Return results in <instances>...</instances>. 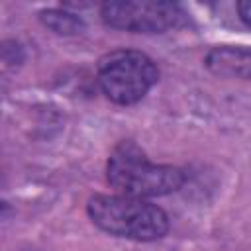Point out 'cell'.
<instances>
[{"label":"cell","instance_id":"obj_5","mask_svg":"<svg viewBox=\"0 0 251 251\" xmlns=\"http://www.w3.org/2000/svg\"><path fill=\"white\" fill-rule=\"evenodd\" d=\"M206 67L220 76L251 82V47H216L206 55Z\"/></svg>","mask_w":251,"mask_h":251},{"label":"cell","instance_id":"obj_7","mask_svg":"<svg viewBox=\"0 0 251 251\" xmlns=\"http://www.w3.org/2000/svg\"><path fill=\"white\" fill-rule=\"evenodd\" d=\"M237 12H239V18L251 27V0L239 2V4H237Z\"/></svg>","mask_w":251,"mask_h":251},{"label":"cell","instance_id":"obj_1","mask_svg":"<svg viewBox=\"0 0 251 251\" xmlns=\"http://www.w3.org/2000/svg\"><path fill=\"white\" fill-rule=\"evenodd\" d=\"M90 220L110 235L135 241L161 239L169 229V216L155 204L126 194H96L88 200Z\"/></svg>","mask_w":251,"mask_h":251},{"label":"cell","instance_id":"obj_4","mask_svg":"<svg viewBox=\"0 0 251 251\" xmlns=\"http://www.w3.org/2000/svg\"><path fill=\"white\" fill-rule=\"evenodd\" d=\"M100 16L106 25L133 33H163L178 25L182 12L173 2H106Z\"/></svg>","mask_w":251,"mask_h":251},{"label":"cell","instance_id":"obj_6","mask_svg":"<svg viewBox=\"0 0 251 251\" xmlns=\"http://www.w3.org/2000/svg\"><path fill=\"white\" fill-rule=\"evenodd\" d=\"M41 22L53 29L55 33H63V35H73V33H78L84 24L78 16L75 14H69V12H61V10H47V12H41Z\"/></svg>","mask_w":251,"mask_h":251},{"label":"cell","instance_id":"obj_3","mask_svg":"<svg viewBox=\"0 0 251 251\" xmlns=\"http://www.w3.org/2000/svg\"><path fill=\"white\" fill-rule=\"evenodd\" d=\"M157 78V65L141 51H112L98 63V84L102 92L122 106L139 102L153 88Z\"/></svg>","mask_w":251,"mask_h":251},{"label":"cell","instance_id":"obj_2","mask_svg":"<svg viewBox=\"0 0 251 251\" xmlns=\"http://www.w3.org/2000/svg\"><path fill=\"white\" fill-rule=\"evenodd\" d=\"M108 182L120 194L145 200L178 190L184 184V173L171 165L151 163L135 143L124 141L108 159Z\"/></svg>","mask_w":251,"mask_h":251}]
</instances>
